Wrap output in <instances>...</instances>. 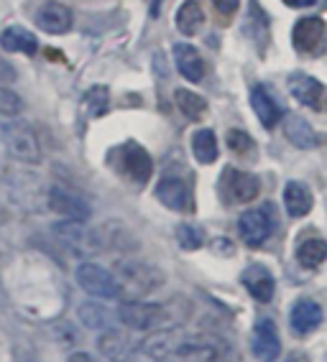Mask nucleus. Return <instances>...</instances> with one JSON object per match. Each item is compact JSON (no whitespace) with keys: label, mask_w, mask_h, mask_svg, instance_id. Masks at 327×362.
<instances>
[{"label":"nucleus","mask_w":327,"mask_h":362,"mask_svg":"<svg viewBox=\"0 0 327 362\" xmlns=\"http://www.w3.org/2000/svg\"><path fill=\"white\" fill-rule=\"evenodd\" d=\"M118 268V291L128 296V301H138V298L149 296L156 288L166 284V276L159 271L156 265L141 263V260H123L115 265Z\"/></svg>","instance_id":"1"},{"label":"nucleus","mask_w":327,"mask_h":362,"mask_svg":"<svg viewBox=\"0 0 327 362\" xmlns=\"http://www.w3.org/2000/svg\"><path fill=\"white\" fill-rule=\"evenodd\" d=\"M110 161L115 163V168H118L125 179H131L133 184H146V181L151 179V174H154V161H151L149 151L133 141L123 143L118 151H113Z\"/></svg>","instance_id":"2"},{"label":"nucleus","mask_w":327,"mask_h":362,"mask_svg":"<svg viewBox=\"0 0 327 362\" xmlns=\"http://www.w3.org/2000/svg\"><path fill=\"white\" fill-rule=\"evenodd\" d=\"M276 230V212L271 204H263L258 209H248L238 220V233L248 247H261Z\"/></svg>","instance_id":"3"},{"label":"nucleus","mask_w":327,"mask_h":362,"mask_svg":"<svg viewBox=\"0 0 327 362\" xmlns=\"http://www.w3.org/2000/svg\"><path fill=\"white\" fill-rule=\"evenodd\" d=\"M220 192L223 199L230 204H248L261 192V181L251 171H238V168H225L220 176Z\"/></svg>","instance_id":"4"},{"label":"nucleus","mask_w":327,"mask_h":362,"mask_svg":"<svg viewBox=\"0 0 327 362\" xmlns=\"http://www.w3.org/2000/svg\"><path fill=\"white\" fill-rule=\"evenodd\" d=\"M8 153L21 163H39L41 161V143L26 123H11L3 128Z\"/></svg>","instance_id":"5"},{"label":"nucleus","mask_w":327,"mask_h":362,"mask_svg":"<svg viewBox=\"0 0 327 362\" xmlns=\"http://www.w3.org/2000/svg\"><path fill=\"white\" fill-rule=\"evenodd\" d=\"M118 319L123 327L138 332L161 329L164 322V304H149V301H123L118 306Z\"/></svg>","instance_id":"6"},{"label":"nucleus","mask_w":327,"mask_h":362,"mask_svg":"<svg viewBox=\"0 0 327 362\" xmlns=\"http://www.w3.org/2000/svg\"><path fill=\"white\" fill-rule=\"evenodd\" d=\"M77 284L82 286L90 296H98V298H118L120 296L115 276L98 263H79Z\"/></svg>","instance_id":"7"},{"label":"nucleus","mask_w":327,"mask_h":362,"mask_svg":"<svg viewBox=\"0 0 327 362\" xmlns=\"http://www.w3.org/2000/svg\"><path fill=\"white\" fill-rule=\"evenodd\" d=\"M251 352L258 362H276L282 355V337L274 319H258L251 337Z\"/></svg>","instance_id":"8"},{"label":"nucleus","mask_w":327,"mask_h":362,"mask_svg":"<svg viewBox=\"0 0 327 362\" xmlns=\"http://www.w3.org/2000/svg\"><path fill=\"white\" fill-rule=\"evenodd\" d=\"M174 355H179L184 362H225L228 360V347L220 339L212 337H197V339H184L177 344Z\"/></svg>","instance_id":"9"},{"label":"nucleus","mask_w":327,"mask_h":362,"mask_svg":"<svg viewBox=\"0 0 327 362\" xmlns=\"http://www.w3.org/2000/svg\"><path fill=\"white\" fill-rule=\"evenodd\" d=\"M49 207L57 214H62L64 220H74V222H85L90 217V207L87 202L79 194H74L72 189L62 187V184H54L49 189Z\"/></svg>","instance_id":"10"},{"label":"nucleus","mask_w":327,"mask_h":362,"mask_svg":"<svg viewBox=\"0 0 327 362\" xmlns=\"http://www.w3.org/2000/svg\"><path fill=\"white\" fill-rule=\"evenodd\" d=\"M54 235L69 245L74 252H98V238H95V230L85 227L82 222H59V225H54Z\"/></svg>","instance_id":"11"},{"label":"nucleus","mask_w":327,"mask_h":362,"mask_svg":"<svg viewBox=\"0 0 327 362\" xmlns=\"http://www.w3.org/2000/svg\"><path fill=\"white\" fill-rule=\"evenodd\" d=\"M241 281H243V286H246V291H248L251 296L256 298V301H261V304H268V301L274 298V293H276V279H274V273L268 271L266 265H261V263L248 265V268L243 271Z\"/></svg>","instance_id":"12"},{"label":"nucleus","mask_w":327,"mask_h":362,"mask_svg":"<svg viewBox=\"0 0 327 362\" xmlns=\"http://www.w3.org/2000/svg\"><path fill=\"white\" fill-rule=\"evenodd\" d=\"M156 199L161 202L164 207H169L171 212H184L190 209V187L184 184L179 176H164L156 187Z\"/></svg>","instance_id":"13"},{"label":"nucleus","mask_w":327,"mask_h":362,"mask_svg":"<svg viewBox=\"0 0 327 362\" xmlns=\"http://www.w3.org/2000/svg\"><path fill=\"white\" fill-rule=\"evenodd\" d=\"M289 324L297 334H309L322 324V306L314 298H299L289 311Z\"/></svg>","instance_id":"14"},{"label":"nucleus","mask_w":327,"mask_h":362,"mask_svg":"<svg viewBox=\"0 0 327 362\" xmlns=\"http://www.w3.org/2000/svg\"><path fill=\"white\" fill-rule=\"evenodd\" d=\"M36 23H39L41 31L52 33V36H59V33H67L72 28V13L69 8L62 6V3H44L36 13Z\"/></svg>","instance_id":"15"},{"label":"nucleus","mask_w":327,"mask_h":362,"mask_svg":"<svg viewBox=\"0 0 327 362\" xmlns=\"http://www.w3.org/2000/svg\"><path fill=\"white\" fill-rule=\"evenodd\" d=\"M322 36H325V21L312 16V18L297 21L292 41H294L297 52H314L322 44Z\"/></svg>","instance_id":"16"},{"label":"nucleus","mask_w":327,"mask_h":362,"mask_svg":"<svg viewBox=\"0 0 327 362\" xmlns=\"http://www.w3.org/2000/svg\"><path fill=\"white\" fill-rule=\"evenodd\" d=\"M289 90L299 100L302 105H309L312 110H322V98H325V87L320 79L307 77V74H294L289 79Z\"/></svg>","instance_id":"17"},{"label":"nucleus","mask_w":327,"mask_h":362,"mask_svg":"<svg viewBox=\"0 0 327 362\" xmlns=\"http://www.w3.org/2000/svg\"><path fill=\"white\" fill-rule=\"evenodd\" d=\"M100 250H123L128 245H136V238L128 233V227L123 222H105L95 230Z\"/></svg>","instance_id":"18"},{"label":"nucleus","mask_w":327,"mask_h":362,"mask_svg":"<svg viewBox=\"0 0 327 362\" xmlns=\"http://www.w3.org/2000/svg\"><path fill=\"white\" fill-rule=\"evenodd\" d=\"M98 349H100V355H103L105 360L125 362L128 357H131L133 344H131V339L123 334V332L108 329V332H103V337L98 339Z\"/></svg>","instance_id":"19"},{"label":"nucleus","mask_w":327,"mask_h":362,"mask_svg":"<svg viewBox=\"0 0 327 362\" xmlns=\"http://www.w3.org/2000/svg\"><path fill=\"white\" fill-rule=\"evenodd\" d=\"M251 105H253L256 115H258V120H261L266 128H274L284 117L279 103H276L274 95H271L266 87H253V92H251Z\"/></svg>","instance_id":"20"},{"label":"nucleus","mask_w":327,"mask_h":362,"mask_svg":"<svg viewBox=\"0 0 327 362\" xmlns=\"http://www.w3.org/2000/svg\"><path fill=\"white\" fill-rule=\"evenodd\" d=\"M174 59H177V69L182 77L190 82H200L205 77V59L200 57L195 46L190 44H177L174 46Z\"/></svg>","instance_id":"21"},{"label":"nucleus","mask_w":327,"mask_h":362,"mask_svg":"<svg viewBox=\"0 0 327 362\" xmlns=\"http://www.w3.org/2000/svg\"><path fill=\"white\" fill-rule=\"evenodd\" d=\"M314 204V197L309 192V187H304L302 181H289L284 187V207L292 217H304L309 214Z\"/></svg>","instance_id":"22"},{"label":"nucleus","mask_w":327,"mask_h":362,"mask_svg":"<svg viewBox=\"0 0 327 362\" xmlns=\"http://www.w3.org/2000/svg\"><path fill=\"white\" fill-rule=\"evenodd\" d=\"M0 46L6 49V52H16V54H36L39 49V41L33 36L31 31L21 26H11L6 31L0 33Z\"/></svg>","instance_id":"23"},{"label":"nucleus","mask_w":327,"mask_h":362,"mask_svg":"<svg viewBox=\"0 0 327 362\" xmlns=\"http://www.w3.org/2000/svg\"><path fill=\"white\" fill-rule=\"evenodd\" d=\"M287 138L294 143L297 148H317V143H320V136L314 133L312 125L299 115H289L287 117Z\"/></svg>","instance_id":"24"},{"label":"nucleus","mask_w":327,"mask_h":362,"mask_svg":"<svg viewBox=\"0 0 327 362\" xmlns=\"http://www.w3.org/2000/svg\"><path fill=\"white\" fill-rule=\"evenodd\" d=\"M205 23V13L202 6L197 0H184L182 8L177 11V28L184 36H195Z\"/></svg>","instance_id":"25"},{"label":"nucleus","mask_w":327,"mask_h":362,"mask_svg":"<svg viewBox=\"0 0 327 362\" xmlns=\"http://www.w3.org/2000/svg\"><path fill=\"white\" fill-rule=\"evenodd\" d=\"M192 153H195V158L200 163H215L217 153H220L215 133H212L210 128L197 130L195 136H192Z\"/></svg>","instance_id":"26"},{"label":"nucleus","mask_w":327,"mask_h":362,"mask_svg":"<svg viewBox=\"0 0 327 362\" xmlns=\"http://www.w3.org/2000/svg\"><path fill=\"white\" fill-rule=\"evenodd\" d=\"M77 317H79V322L85 324L87 329H95V332L110 329V311L105 309L103 304L85 301V304H79Z\"/></svg>","instance_id":"27"},{"label":"nucleus","mask_w":327,"mask_h":362,"mask_svg":"<svg viewBox=\"0 0 327 362\" xmlns=\"http://www.w3.org/2000/svg\"><path fill=\"white\" fill-rule=\"evenodd\" d=\"M327 258V243L322 238H307L297 247V260L304 268H320Z\"/></svg>","instance_id":"28"},{"label":"nucleus","mask_w":327,"mask_h":362,"mask_svg":"<svg viewBox=\"0 0 327 362\" xmlns=\"http://www.w3.org/2000/svg\"><path fill=\"white\" fill-rule=\"evenodd\" d=\"M174 349H177V344H174V337H171L169 329H159L156 334H151L141 344V352L149 355L151 360H164V357L174 355Z\"/></svg>","instance_id":"29"},{"label":"nucleus","mask_w":327,"mask_h":362,"mask_svg":"<svg viewBox=\"0 0 327 362\" xmlns=\"http://www.w3.org/2000/svg\"><path fill=\"white\" fill-rule=\"evenodd\" d=\"M246 33L256 41L258 46L266 44L268 39V18L258 8V0H248V16H246Z\"/></svg>","instance_id":"30"},{"label":"nucleus","mask_w":327,"mask_h":362,"mask_svg":"<svg viewBox=\"0 0 327 362\" xmlns=\"http://www.w3.org/2000/svg\"><path fill=\"white\" fill-rule=\"evenodd\" d=\"M174 100H177V107L182 110L184 117H190V120H200L207 110V105L200 95H195L192 90H177L174 92Z\"/></svg>","instance_id":"31"},{"label":"nucleus","mask_w":327,"mask_h":362,"mask_svg":"<svg viewBox=\"0 0 327 362\" xmlns=\"http://www.w3.org/2000/svg\"><path fill=\"white\" fill-rule=\"evenodd\" d=\"M108 105H110V92L105 87H92L85 92V100H82V110L90 117H100L108 112Z\"/></svg>","instance_id":"32"},{"label":"nucleus","mask_w":327,"mask_h":362,"mask_svg":"<svg viewBox=\"0 0 327 362\" xmlns=\"http://www.w3.org/2000/svg\"><path fill=\"white\" fill-rule=\"evenodd\" d=\"M228 146H230V151L236 156H241V158H253L256 156V143L246 130H230Z\"/></svg>","instance_id":"33"},{"label":"nucleus","mask_w":327,"mask_h":362,"mask_svg":"<svg viewBox=\"0 0 327 362\" xmlns=\"http://www.w3.org/2000/svg\"><path fill=\"white\" fill-rule=\"evenodd\" d=\"M177 240H179V245H182V250H197V247H202V230L195 225H182L177 230Z\"/></svg>","instance_id":"34"},{"label":"nucleus","mask_w":327,"mask_h":362,"mask_svg":"<svg viewBox=\"0 0 327 362\" xmlns=\"http://www.w3.org/2000/svg\"><path fill=\"white\" fill-rule=\"evenodd\" d=\"M21 107H23V103L18 95L0 84V115H18Z\"/></svg>","instance_id":"35"},{"label":"nucleus","mask_w":327,"mask_h":362,"mask_svg":"<svg viewBox=\"0 0 327 362\" xmlns=\"http://www.w3.org/2000/svg\"><path fill=\"white\" fill-rule=\"evenodd\" d=\"M217 8V13H223V16H233L238 11V3L241 0H212Z\"/></svg>","instance_id":"36"},{"label":"nucleus","mask_w":327,"mask_h":362,"mask_svg":"<svg viewBox=\"0 0 327 362\" xmlns=\"http://www.w3.org/2000/svg\"><path fill=\"white\" fill-rule=\"evenodd\" d=\"M212 250L217 252V255H233V243H230V240H225V238H217V240H212Z\"/></svg>","instance_id":"37"},{"label":"nucleus","mask_w":327,"mask_h":362,"mask_svg":"<svg viewBox=\"0 0 327 362\" xmlns=\"http://www.w3.org/2000/svg\"><path fill=\"white\" fill-rule=\"evenodd\" d=\"M16 79V69L8 64L6 59H0V84L3 82H13Z\"/></svg>","instance_id":"38"},{"label":"nucleus","mask_w":327,"mask_h":362,"mask_svg":"<svg viewBox=\"0 0 327 362\" xmlns=\"http://www.w3.org/2000/svg\"><path fill=\"white\" fill-rule=\"evenodd\" d=\"M67 362H100V360L98 357H92L90 352H74V355H69Z\"/></svg>","instance_id":"39"},{"label":"nucleus","mask_w":327,"mask_h":362,"mask_svg":"<svg viewBox=\"0 0 327 362\" xmlns=\"http://www.w3.org/2000/svg\"><path fill=\"white\" fill-rule=\"evenodd\" d=\"M287 3L292 8H309V6H314L317 0H287Z\"/></svg>","instance_id":"40"},{"label":"nucleus","mask_w":327,"mask_h":362,"mask_svg":"<svg viewBox=\"0 0 327 362\" xmlns=\"http://www.w3.org/2000/svg\"><path fill=\"white\" fill-rule=\"evenodd\" d=\"M287 362H312V360H309L304 352H292V355L287 357Z\"/></svg>","instance_id":"41"},{"label":"nucleus","mask_w":327,"mask_h":362,"mask_svg":"<svg viewBox=\"0 0 327 362\" xmlns=\"http://www.w3.org/2000/svg\"><path fill=\"white\" fill-rule=\"evenodd\" d=\"M151 13H154V16L159 13V0H151Z\"/></svg>","instance_id":"42"}]
</instances>
